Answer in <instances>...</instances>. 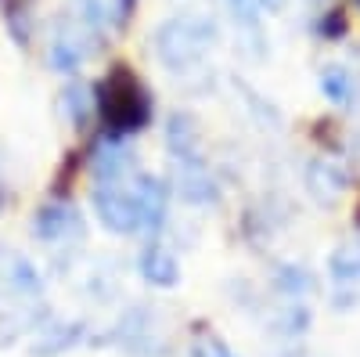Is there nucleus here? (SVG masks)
Here are the masks:
<instances>
[{"label":"nucleus","mask_w":360,"mask_h":357,"mask_svg":"<svg viewBox=\"0 0 360 357\" xmlns=\"http://www.w3.org/2000/svg\"><path fill=\"white\" fill-rule=\"evenodd\" d=\"M274 289L292 296V300H303L307 292H314V275L303 263H281L274 271Z\"/></svg>","instance_id":"17"},{"label":"nucleus","mask_w":360,"mask_h":357,"mask_svg":"<svg viewBox=\"0 0 360 357\" xmlns=\"http://www.w3.org/2000/svg\"><path fill=\"white\" fill-rule=\"evenodd\" d=\"M259 8L263 11H278V8H285V0H259Z\"/></svg>","instance_id":"26"},{"label":"nucleus","mask_w":360,"mask_h":357,"mask_svg":"<svg viewBox=\"0 0 360 357\" xmlns=\"http://www.w3.org/2000/svg\"><path fill=\"white\" fill-rule=\"evenodd\" d=\"M58 105H62V115L69 119L72 127H83L86 119H90V112H94V91H90L86 83H79V80H69L62 87Z\"/></svg>","instance_id":"14"},{"label":"nucleus","mask_w":360,"mask_h":357,"mask_svg":"<svg viewBox=\"0 0 360 357\" xmlns=\"http://www.w3.org/2000/svg\"><path fill=\"white\" fill-rule=\"evenodd\" d=\"M356 4H360V0H356Z\"/></svg>","instance_id":"27"},{"label":"nucleus","mask_w":360,"mask_h":357,"mask_svg":"<svg viewBox=\"0 0 360 357\" xmlns=\"http://www.w3.org/2000/svg\"><path fill=\"white\" fill-rule=\"evenodd\" d=\"M83 339V325L79 321H44L37 336H33V346L29 353L33 357H58L65 353L69 346H76Z\"/></svg>","instance_id":"13"},{"label":"nucleus","mask_w":360,"mask_h":357,"mask_svg":"<svg viewBox=\"0 0 360 357\" xmlns=\"http://www.w3.org/2000/svg\"><path fill=\"white\" fill-rule=\"evenodd\" d=\"M4 278L11 282L15 292H25V296H37V292L44 289L40 271H37V267L29 263L25 256H18V253H8V256H4Z\"/></svg>","instance_id":"15"},{"label":"nucleus","mask_w":360,"mask_h":357,"mask_svg":"<svg viewBox=\"0 0 360 357\" xmlns=\"http://www.w3.org/2000/svg\"><path fill=\"white\" fill-rule=\"evenodd\" d=\"M191 357H238V353L224 339H217V336H202V339H195Z\"/></svg>","instance_id":"21"},{"label":"nucleus","mask_w":360,"mask_h":357,"mask_svg":"<svg viewBox=\"0 0 360 357\" xmlns=\"http://www.w3.org/2000/svg\"><path fill=\"white\" fill-rule=\"evenodd\" d=\"M137 271H141V278L148 285H155V289H173L180 282V263H176L173 249L162 246V242H148L144 246V253L137 260Z\"/></svg>","instance_id":"12"},{"label":"nucleus","mask_w":360,"mask_h":357,"mask_svg":"<svg viewBox=\"0 0 360 357\" xmlns=\"http://www.w3.org/2000/svg\"><path fill=\"white\" fill-rule=\"evenodd\" d=\"M224 8L231 11V18L238 25H245V29H256L259 25V15H263L259 0H224Z\"/></svg>","instance_id":"20"},{"label":"nucleus","mask_w":360,"mask_h":357,"mask_svg":"<svg viewBox=\"0 0 360 357\" xmlns=\"http://www.w3.org/2000/svg\"><path fill=\"white\" fill-rule=\"evenodd\" d=\"M220 29L205 15H180L155 29V58L173 76H184L205 62V54L217 47Z\"/></svg>","instance_id":"1"},{"label":"nucleus","mask_w":360,"mask_h":357,"mask_svg":"<svg viewBox=\"0 0 360 357\" xmlns=\"http://www.w3.org/2000/svg\"><path fill=\"white\" fill-rule=\"evenodd\" d=\"M94 213L112 234H137V199L134 181L94 184Z\"/></svg>","instance_id":"4"},{"label":"nucleus","mask_w":360,"mask_h":357,"mask_svg":"<svg viewBox=\"0 0 360 357\" xmlns=\"http://www.w3.org/2000/svg\"><path fill=\"white\" fill-rule=\"evenodd\" d=\"M101 37H94L83 22L76 18H58L51 29V44H47V62L54 73H76L90 54H94Z\"/></svg>","instance_id":"3"},{"label":"nucleus","mask_w":360,"mask_h":357,"mask_svg":"<svg viewBox=\"0 0 360 357\" xmlns=\"http://www.w3.org/2000/svg\"><path fill=\"white\" fill-rule=\"evenodd\" d=\"M76 11H79V22H83L94 37H101L105 29L112 25L108 0H76Z\"/></svg>","instance_id":"19"},{"label":"nucleus","mask_w":360,"mask_h":357,"mask_svg":"<svg viewBox=\"0 0 360 357\" xmlns=\"http://www.w3.org/2000/svg\"><path fill=\"white\" fill-rule=\"evenodd\" d=\"M33 234L40 242H51V246L76 242L83 234V217L72 202H51L33 217Z\"/></svg>","instance_id":"9"},{"label":"nucleus","mask_w":360,"mask_h":357,"mask_svg":"<svg viewBox=\"0 0 360 357\" xmlns=\"http://www.w3.org/2000/svg\"><path fill=\"white\" fill-rule=\"evenodd\" d=\"M137 0H108V11H112V25H127V18L134 15Z\"/></svg>","instance_id":"24"},{"label":"nucleus","mask_w":360,"mask_h":357,"mask_svg":"<svg viewBox=\"0 0 360 357\" xmlns=\"http://www.w3.org/2000/svg\"><path fill=\"white\" fill-rule=\"evenodd\" d=\"M307 325H310L307 307H288V311L281 314V332H285V336H299V332H307Z\"/></svg>","instance_id":"23"},{"label":"nucleus","mask_w":360,"mask_h":357,"mask_svg":"<svg viewBox=\"0 0 360 357\" xmlns=\"http://www.w3.org/2000/svg\"><path fill=\"white\" fill-rule=\"evenodd\" d=\"M134 199H137V234H155L166 224V210H169V188L152 173H137L134 177Z\"/></svg>","instance_id":"8"},{"label":"nucleus","mask_w":360,"mask_h":357,"mask_svg":"<svg viewBox=\"0 0 360 357\" xmlns=\"http://www.w3.org/2000/svg\"><path fill=\"white\" fill-rule=\"evenodd\" d=\"M321 33H324V37H339V33H346L342 11H332V15H328V25H321Z\"/></svg>","instance_id":"25"},{"label":"nucleus","mask_w":360,"mask_h":357,"mask_svg":"<svg viewBox=\"0 0 360 357\" xmlns=\"http://www.w3.org/2000/svg\"><path fill=\"white\" fill-rule=\"evenodd\" d=\"M321 94L335 105H353L356 98V83L342 65H324L321 69Z\"/></svg>","instance_id":"16"},{"label":"nucleus","mask_w":360,"mask_h":357,"mask_svg":"<svg viewBox=\"0 0 360 357\" xmlns=\"http://www.w3.org/2000/svg\"><path fill=\"white\" fill-rule=\"evenodd\" d=\"M112 339L123 346L127 353H134V357H162V353H166L162 336L152 332V311H148V307L127 311L123 318L115 321Z\"/></svg>","instance_id":"6"},{"label":"nucleus","mask_w":360,"mask_h":357,"mask_svg":"<svg viewBox=\"0 0 360 357\" xmlns=\"http://www.w3.org/2000/svg\"><path fill=\"white\" fill-rule=\"evenodd\" d=\"M8 29L15 33L18 44H29V11H25V4H11L8 8Z\"/></svg>","instance_id":"22"},{"label":"nucleus","mask_w":360,"mask_h":357,"mask_svg":"<svg viewBox=\"0 0 360 357\" xmlns=\"http://www.w3.org/2000/svg\"><path fill=\"white\" fill-rule=\"evenodd\" d=\"M346 184H349V177L339 163L332 159H314L307 166V192L321 202V206H332L346 195Z\"/></svg>","instance_id":"11"},{"label":"nucleus","mask_w":360,"mask_h":357,"mask_svg":"<svg viewBox=\"0 0 360 357\" xmlns=\"http://www.w3.org/2000/svg\"><path fill=\"white\" fill-rule=\"evenodd\" d=\"M94 108L105 115L108 134L130 137L152 119V98L130 69H115L94 87Z\"/></svg>","instance_id":"2"},{"label":"nucleus","mask_w":360,"mask_h":357,"mask_svg":"<svg viewBox=\"0 0 360 357\" xmlns=\"http://www.w3.org/2000/svg\"><path fill=\"white\" fill-rule=\"evenodd\" d=\"M90 173H94L98 184H108V181H134L141 170H137V152H134L130 137L105 134V137L94 144V156H90Z\"/></svg>","instance_id":"5"},{"label":"nucleus","mask_w":360,"mask_h":357,"mask_svg":"<svg viewBox=\"0 0 360 357\" xmlns=\"http://www.w3.org/2000/svg\"><path fill=\"white\" fill-rule=\"evenodd\" d=\"M166 152L173 163L202 159V127L191 112H173L166 119Z\"/></svg>","instance_id":"10"},{"label":"nucleus","mask_w":360,"mask_h":357,"mask_svg":"<svg viewBox=\"0 0 360 357\" xmlns=\"http://www.w3.org/2000/svg\"><path fill=\"white\" fill-rule=\"evenodd\" d=\"M173 192L180 195V202H188V206H217L220 202L217 177H213V170H209L205 156L173 163Z\"/></svg>","instance_id":"7"},{"label":"nucleus","mask_w":360,"mask_h":357,"mask_svg":"<svg viewBox=\"0 0 360 357\" xmlns=\"http://www.w3.org/2000/svg\"><path fill=\"white\" fill-rule=\"evenodd\" d=\"M335 285H356L360 282V246H339L328 263Z\"/></svg>","instance_id":"18"}]
</instances>
